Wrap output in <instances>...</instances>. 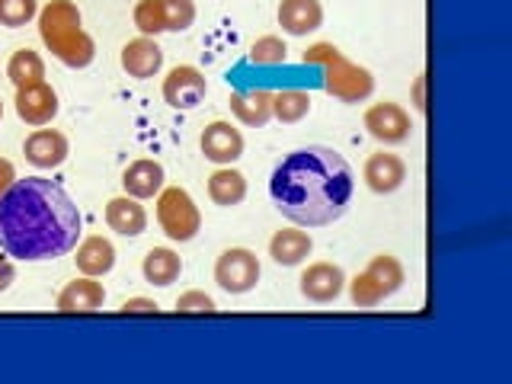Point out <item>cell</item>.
Masks as SVG:
<instances>
[{"label": "cell", "mask_w": 512, "mask_h": 384, "mask_svg": "<svg viewBox=\"0 0 512 384\" xmlns=\"http://www.w3.org/2000/svg\"><path fill=\"white\" fill-rule=\"evenodd\" d=\"M80 212L55 180L26 176L0 196V247L16 260H55L77 247Z\"/></svg>", "instance_id": "6da1fadb"}, {"label": "cell", "mask_w": 512, "mask_h": 384, "mask_svg": "<svg viewBox=\"0 0 512 384\" xmlns=\"http://www.w3.org/2000/svg\"><path fill=\"white\" fill-rule=\"evenodd\" d=\"M356 192L349 160L327 144L285 154L269 176V196L279 212L301 228H324L346 215Z\"/></svg>", "instance_id": "7a4b0ae2"}, {"label": "cell", "mask_w": 512, "mask_h": 384, "mask_svg": "<svg viewBox=\"0 0 512 384\" xmlns=\"http://www.w3.org/2000/svg\"><path fill=\"white\" fill-rule=\"evenodd\" d=\"M39 36L48 52L68 68H87L96 58V42L80 26V10L74 0H48L39 10Z\"/></svg>", "instance_id": "3957f363"}, {"label": "cell", "mask_w": 512, "mask_h": 384, "mask_svg": "<svg viewBox=\"0 0 512 384\" xmlns=\"http://www.w3.org/2000/svg\"><path fill=\"white\" fill-rule=\"evenodd\" d=\"M404 279H407V272L400 266L397 256L378 253L372 256V263L349 282V298L352 304H359V308H375V304H381L388 295H394L397 288L404 285Z\"/></svg>", "instance_id": "277c9868"}, {"label": "cell", "mask_w": 512, "mask_h": 384, "mask_svg": "<svg viewBox=\"0 0 512 384\" xmlns=\"http://www.w3.org/2000/svg\"><path fill=\"white\" fill-rule=\"evenodd\" d=\"M157 224L170 240H192L202 231V212L183 186H167L157 192Z\"/></svg>", "instance_id": "5b68a950"}, {"label": "cell", "mask_w": 512, "mask_h": 384, "mask_svg": "<svg viewBox=\"0 0 512 384\" xmlns=\"http://www.w3.org/2000/svg\"><path fill=\"white\" fill-rule=\"evenodd\" d=\"M324 87L330 96L343 103H362L375 93V77L362 64L349 61V58H333L324 68Z\"/></svg>", "instance_id": "8992f818"}, {"label": "cell", "mask_w": 512, "mask_h": 384, "mask_svg": "<svg viewBox=\"0 0 512 384\" xmlns=\"http://www.w3.org/2000/svg\"><path fill=\"white\" fill-rule=\"evenodd\" d=\"M215 282L228 295H244L250 288H256V282H260V260H256V253L247 247L224 250L215 263Z\"/></svg>", "instance_id": "52a82bcc"}, {"label": "cell", "mask_w": 512, "mask_h": 384, "mask_svg": "<svg viewBox=\"0 0 512 384\" xmlns=\"http://www.w3.org/2000/svg\"><path fill=\"white\" fill-rule=\"evenodd\" d=\"M365 128H368V135L378 138L381 144H400L413 135V119L400 103L384 100L365 109Z\"/></svg>", "instance_id": "ba28073f"}, {"label": "cell", "mask_w": 512, "mask_h": 384, "mask_svg": "<svg viewBox=\"0 0 512 384\" xmlns=\"http://www.w3.org/2000/svg\"><path fill=\"white\" fill-rule=\"evenodd\" d=\"M205 93H208V80L192 64H176L164 77V100L173 109H196L205 100Z\"/></svg>", "instance_id": "9c48e42d"}, {"label": "cell", "mask_w": 512, "mask_h": 384, "mask_svg": "<svg viewBox=\"0 0 512 384\" xmlns=\"http://www.w3.org/2000/svg\"><path fill=\"white\" fill-rule=\"evenodd\" d=\"M68 135H61L58 128H36L26 141H23V154L32 167L39 170H52V167H61L64 160H68Z\"/></svg>", "instance_id": "30bf717a"}, {"label": "cell", "mask_w": 512, "mask_h": 384, "mask_svg": "<svg viewBox=\"0 0 512 384\" xmlns=\"http://www.w3.org/2000/svg\"><path fill=\"white\" fill-rule=\"evenodd\" d=\"M346 272L336 263H311L301 272V295L314 304H330L343 295Z\"/></svg>", "instance_id": "8fae6325"}, {"label": "cell", "mask_w": 512, "mask_h": 384, "mask_svg": "<svg viewBox=\"0 0 512 384\" xmlns=\"http://www.w3.org/2000/svg\"><path fill=\"white\" fill-rule=\"evenodd\" d=\"M16 116L26 125H48L58 116V93L39 80V84L16 87Z\"/></svg>", "instance_id": "7c38bea8"}, {"label": "cell", "mask_w": 512, "mask_h": 384, "mask_svg": "<svg viewBox=\"0 0 512 384\" xmlns=\"http://www.w3.org/2000/svg\"><path fill=\"white\" fill-rule=\"evenodd\" d=\"M199 144H202V154L212 160V164H221V167H231L234 160L244 154V135L224 119H215L212 125H205Z\"/></svg>", "instance_id": "4fadbf2b"}, {"label": "cell", "mask_w": 512, "mask_h": 384, "mask_svg": "<svg viewBox=\"0 0 512 384\" xmlns=\"http://www.w3.org/2000/svg\"><path fill=\"white\" fill-rule=\"evenodd\" d=\"M362 176H365L368 189L381 192V196H384V192H394V189L404 186V180H407V164H404V157H397L391 151H375L372 157L365 160Z\"/></svg>", "instance_id": "5bb4252c"}, {"label": "cell", "mask_w": 512, "mask_h": 384, "mask_svg": "<svg viewBox=\"0 0 512 384\" xmlns=\"http://www.w3.org/2000/svg\"><path fill=\"white\" fill-rule=\"evenodd\" d=\"M103 301H106V288L93 276H80L61 288L55 308L61 314H90V311H100Z\"/></svg>", "instance_id": "9a60e30c"}, {"label": "cell", "mask_w": 512, "mask_h": 384, "mask_svg": "<svg viewBox=\"0 0 512 384\" xmlns=\"http://www.w3.org/2000/svg\"><path fill=\"white\" fill-rule=\"evenodd\" d=\"M122 68L128 71V77L148 80L164 68V52L151 36H138L122 45Z\"/></svg>", "instance_id": "2e32d148"}, {"label": "cell", "mask_w": 512, "mask_h": 384, "mask_svg": "<svg viewBox=\"0 0 512 384\" xmlns=\"http://www.w3.org/2000/svg\"><path fill=\"white\" fill-rule=\"evenodd\" d=\"M324 23V7L320 0H282L279 4V26L288 36H308Z\"/></svg>", "instance_id": "e0dca14e"}, {"label": "cell", "mask_w": 512, "mask_h": 384, "mask_svg": "<svg viewBox=\"0 0 512 384\" xmlns=\"http://www.w3.org/2000/svg\"><path fill=\"white\" fill-rule=\"evenodd\" d=\"M106 224L122 237H138V234H144V228H148V212L138 205L135 196H128V192H125V196L109 199Z\"/></svg>", "instance_id": "ac0fdd59"}, {"label": "cell", "mask_w": 512, "mask_h": 384, "mask_svg": "<svg viewBox=\"0 0 512 384\" xmlns=\"http://www.w3.org/2000/svg\"><path fill=\"white\" fill-rule=\"evenodd\" d=\"M122 186L128 196L135 199H151L157 196L160 189H164V167L157 164V160H148L141 157L135 164H128L125 173H122Z\"/></svg>", "instance_id": "d6986e66"}, {"label": "cell", "mask_w": 512, "mask_h": 384, "mask_svg": "<svg viewBox=\"0 0 512 384\" xmlns=\"http://www.w3.org/2000/svg\"><path fill=\"white\" fill-rule=\"evenodd\" d=\"M228 103H231L234 116L250 128H263L272 119V93L269 90H260V87L234 90Z\"/></svg>", "instance_id": "ffe728a7"}, {"label": "cell", "mask_w": 512, "mask_h": 384, "mask_svg": "<svg viewBox=\"0 0 512 384\" xmlns=\"http://www.w3.org/2000/svg\"><path fill=\"white\" fill-rule=\"evenodd\" d=\"M74 263L84 276H93V279L106 276V272L116 266V247H112V240H106L103 234H93L87 240H80Z\"/></svg>", "instance_id": "44dd1931"}, {"label": "cell", "mask_w": 512, "mask_h": 384, "mask_svg": "<svg viewBox=\"0 0 512 384\" xmlns=\"http://www.w3.org/2000/svg\"><path fill=\"white\" fill-rule=\"evenodd\" d=\"M311 250H314L311 234L295 231V228L276 231V234H272V240H269V256L279 266H298V263L308 260Z\"/></svg>", "instance_id": "7402d4cb"}, {"label": "cell", "mask_w": 512, "mask_h": 384, "mask_svg": "<svg viewBox=\"0 0 512 384\" xmlns=\"http://www.w3.org/2000/svg\"><path fill=\"white\" fill-rule=\"evenodd\" d=\"M208 196H212L215 205H240L247 196V176L234 170V167H221L215 170L212 176H208Z\"/></svg>", "instance_id": "603a6c76"}, {"label": "cell", "mask_w": 512, "mask_h": 384, "mask_svg": "<svg viewBox=\"0 0 512 384\" xmlns=\"http://www.w3.org/2000/svg\"><path fill=\"white\" fill-rule=\"evenodd\" d=\"M141 272L151 285H173L183 272V260H180V253H173L170 247H154L144 253Z\"/></svg>", "instance_id": "cb8c5ba5"}, {"label": "cell", "mask_w": 512, "mask_h": 384, "mask_svg": "<svg viewBox=\"0 0 512 384\" xmlns=\"http://www.w3.org/2000/svg\"><path fill=\"white\" fill-rule=\"evenodd\" d=\"M7 77L13 80V87H29L45 80V61L32 48H16L7 61Z\"/></svg>", "instance_id": "d4e9b609"}, {"label": "cell", "mask_w": 512, "mask_h": 384, "mask_svg": "<svg viewBox=\"0 0 512 384\" xmlns=\"http://www.w3.org/2000/svg\"><path fill=\"white\" fill-rule=\"evenodd\" d=\"M311 112V93L304 90H279L272 93V116L285 125H295Z\"/></svg>", "instance_id": "484cf974"}, {"label": "cell", "mask_w": 512, "mask_h": 384, "mask_svg": "<svg viewBox=\"0 0 512 384\" xmlns=\"http://www.w3.org/2000/svg\"><path fill=\"white\" fill-rule=\"evenodd\" d=\"M132 20L141 29V36H157V32H167V20H164V7H160V0H138Z\"/></svg>", "instance_id": "4316f807"}, {"label": "cell", "mask_w": 512, "mask_h": 384, "mask_svg": "<svg viewBox=\"0 0 512 384\" xmlns=\"http://www.w3.org/2000/svg\"><path fill=\"white\" fill-rule=\"evenodd\" d=\"M32 16H39L36 0H0V26L20 29L32 20Z\"/></svg>", "instance_id": "83f0119b"}, {"label": "cell", "mask_w": 512, "mask_h": 384, "mask_svg": "<svg viewBox=\"0 0 512 384\" xmlns=\"http://www.w3.org/2000/svg\"><path fill=\"white\" fill-rule=\"evenodd\" d=\"M160 7H164L167 32H183L196 20V4L192 0H160Z\"/></svg>", "instance_id": "f1b7e54d"}, {"label": "cell", "mask_w": 512, "mask_h": 384, "mask_svg": "<svg viewBox=\"0 0 512 384\" xmlns=\"http://www.w3.org/2000/svg\"><path fill=\"white\" fill-rule=\"evenodd\" d=\"M285 58H288V48L279 36H260L250 45L253 64H282Z\"/></svg>", "instance_id": "f546056e"}, {"label": "cell", "mask_w": 512, "mask_h": 384, "mask_svg": "<svg viewBox=\"0 0 512 384\" xmlns=\"http://www.w3.org/2000/svg\"><path fill=\"white\" fill-rule=\"evenodd\" d=\"M176 311H180V314H212L215 301H212V295H205V292H186V295L176 298Z\"/></svg>", "instance_id": "4dcf8cb0"}, {"label": "cell", "mask_w": 512, "mask_h": 384, "mask_svg": "<svg viewBox=\"0 0 512 384\" xmlns=\"http://www.w3.org/2000/svg\"><path fill=\"white\" fill-rule=\"evenodd\" d=\"M343 52L333 42H314L308 52H304V64H317V68H327L333 58H340Z\"/></svg>", "instance_id": "1f68e13d"}, {"label": "cell", "mask_w": 512, "mask_h": 384, "mask_svg": "<svg viewBox=\"0 0 512 384\" xmlns=\"http://www.w3.org/2000/svg\"><path fill=\"white\" fill-rule=\"evenodd\" d=\"M122 314H157V304L151 298H128L122 304Z\"/></svg>", "instance_id": "d6a6232c"}, {"label": "cell", "mask_w": 512, "mask_h": 384, "mask_svg": "<svg viewBox=\"0 0 512 384\" xmlns=\"http://www.w3.org/2000/svg\"><path fill=\"white\" fill-rule=\"evenodd\" d=\"M16 279V266L10 256H0V292H7V288L13 285Z\"/></svg>", "instance_id": "836d02e7"}, {"label": "cell", "mask_w": 512, "mask_h": 384, "mask_svg": "<svg viewBox=\"0 0 512 384\" xmlns=\"http://www.w3.org/2000/svg\"><path fill=\"white\" fill-rule=\"evenodd\" d=\"M16 180V170H13V164L7 157H0V196H4V189L10 186Z\"/></svg>", "instance_id": "e575fe53"}, {"label": "cell", "mask_w": 512, "mask_h": 384, "mask_svg": "<svg viewBox=\"0 0 512 384\" xmlns=\"http://www.w3.org/2000/svg\"><path fill=\"white\" fill-rule=\"evenodd\" d=\"M426 103H423V77L416 80V109H423Z\"/></svg>", "instance_id": "d590c367"}, {"label": "cell", "mask_w": 512, "mask_h": 384, "mask_svg": "<svg viewBox=\"0 0 512 384\" xmlns=\"http://www.w3.org/2000/svg\"><path fill=\"white\" fill-rule=\"evenodd\" d=\"M0 119H4V103H0Z\"/></svg>", "instance_id": "8d00e7d4"}]
</instances>
